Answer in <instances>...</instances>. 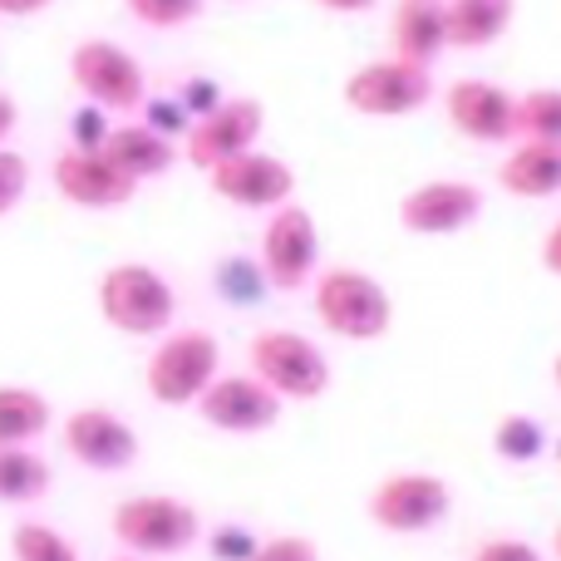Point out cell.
<instances>
[{
  "mask_svg": "<svg viewBox=\"0 0 561 561\" xmlns=\"http://www.w3.org/2000/svg\"><path fill=\"white\" fill-rule=\"evenodd\" d=\"M552 385H557V394H561V355L552 359Z\"/></svg>",
  "mask_w": 561,
  "mask_h": 561,
  "instance_id": "f35d334b",
  "label": "cell"
},
{
  "mask_svg": "<svg viewBox=\"0 0 561 561\" xmlns=\"http://www.w3.org/2000/svg\"><path fill=\"white\" fill-rule=\"evenodd\" d=\"M517 138L561 144V84H537L517 94Z\"/></svg>",
  "mask_w": 561,
  "mask_h": 561,
  "instance_id": "cb8c5ba5",
  "label": "cell"
},
{
  "mask_svg": "<svg viewBox=\"0 0 561 561\" xmlns=\"http://www.w3.org/2000/svg\"><path fill=\"white\" fill-rule=\"evenodd\" d=\"M444 114L454 134H463L478 148H513L517 144V94L497 79L463 75L444 89Z\"/></svg>",
  "mask_w": 561,
  "mask_h": 561,
  "instance_id": "30bf717a",
  "label": "cell"
},
{
  "mask_svg": "<svg viewBox=\"0 0 561 561\" xmlns=\"http://www.w3.org/2000/svg\"><path fill=\"white\" fill-rule=\"evenodd\" d=\"M10 561H84L79 547L49 523H15L10 533Z\"/></svg>",
  "mask_w": 561,
  "mask_h": 561,
  "instance_id": "484cf974",
  "label": "cell"
},
{
  "mask_svg": "<svg viewBox=\"0 0 561 561\" xmlns=\"http://www.w3.org/2000/svg\"><path fill=\"white\" fill-rule=\"evenodd\" d=\"M222 379V345L213 330L183 325L168 330L144 365V389L163 409H197V399Z\"/></svg>",
  "mask_w": 561,
  "mask_h": 561,
  "instance_id": "3957f363",
  "label": "cell"
},
{
  "mask_svg": "<svg viewBox=\"0 0 561 561\" xmlns=\"http://www.w3.org/2000/svg\"><path fill=\"white\" fill-rule=\"evenodd\" d=\"M468 561H542V552L527 537H483Z\"/></svg>",
  "mask_w": 561,
  "mask_h": 561,
  "instance_id": "d6a6232c",
  "label": "cell"
},
{
  "mask_svg": "<svg viewBox=\"0 0 561 561\" xmlns=\"http://www.w3.org/2000/svg\"><path fill=\"white\" fill-rule=\"evenodd\" d=\"M389 55L434 69L448 55V0H394V10H389Z\"/></svg>",
  "mask_w": 561,
  "mask_h": 561,
  "instance_id": "e0dca14e",
  "label": "cell"
},
{
  "mask_svg": "<svg viewBox=\"0 0 561 561\" xmlns=\"http://www.w3.org/2000/svg\"><path fill=\"white\" fill-rule=\"evenodd\" d=\"M340 99L359 118H409L434 104L438 84H434V69L385 55V59H365V65L350 69L345 84H340Z\"/></svg>",
  "mask_w": 561,
  "mask_h": 561,
  "instance_id": "8992f818",
  "label": "cell"
},
{
  "mask_svg": "<svg viewBox=\"0 0 561 561\" xmlns=\"http://www.w3.org/2000/svg\"><path fill=\"white\" fill-rule=\"evenodd\" d=\"M114 561H148V557H134V552H124V557H114Z\"/></svg>",
  "mask_w": 561,
  "mask_h": 561,
  "instance_id": "60d3db41",
  "label": "cell"
},
{
  "mask_svg": "<svg viewBox=\"0 0 561 561\" xmlns=\"http://www.w3.org/2000/svg\"><path fill=\"white\" fill-rule=\"evenodd\" d=\"M213 197H222L227 207H242V213H266L296 203V173H290L286 158L266 153V148H247V153L227 158L207 173Z\"/></svg>",
  "mask_w": 561,
  "mask_h": 561,
  "instance_id": "4fadbf2b",
  "label": "cell"
},
{
  "mask_svg": "<svg viewBox=\"0 0 561 561\" xmlns=\"http://www.w3.org/2000/svg\"><path fill=\"white\" fill-rule=\"evenodd\" d=\"M49 183L65 197L69 207H84V213H118L138 197V183L114 163L108 153H79V148H65V153L49 163Z\"/></svg>",
  "mask_w": 561,
  "mask_h": 561,
  "instance_id": "2e32d148",
  "label": "cell"
},
{
  "mask_svg": "<svg viewBox=\"0 0 561 561\" xmlns=\"http://www.w3.org/2000/svg\"><path fill=\"white\" fill-rule=\"evenodd\" d=\"M320 10H330V15H375L379 0H316Z\"/></svg>",
  "mask_w": 561,
  "mask_h": 561,
  "instance_id": "8d00e7d4",
  "label": "cell"
},
{
  "mask_svg": "<svg viewBox=\"0 0 561 561\" xmlns=\"http://www.w3.org/2000/svg\"><path fill=\"white\" fill-rule=\"evenodd\" d=\"M108 533H114V542L124 552L168 561L203 542V517H197L193 503H183L173 493H138V497H124L108 513Z\"/></svg>",
  "mask_w": 561,
  "mask_h": 561,
  "instance_id": "277c9868",
  "label": "cell"
},
{
  "mask_svg": "<svg viewBox=\"0 0 561 561\" xmlns=\"http://www.w3.org/2000/svg\"><path fill=\"white\" fill-rule=\"evenodd\" d=\"M173 94H178V104L193 114V124H197V118H207V114H217V108L227 104L222 79H213V75H187L183 84L173 89Z\"/></svg>",
  "mask_w": 561,
  "mask_h": 561,
  "instance_id": "4dcf8cb0",
  "label": "cell"
},
{
  "mask_svg": "<svg viewBox=\"0 0 561 561\" xmlns=\"http://www.w3.org/2000/svg\"><path fill=\"white\" fill-rule=\"evenodd\" d=\"M266 134V104L252 94H227V104L217 114L197 118L193 134L183 138V158L197 173H213L217 163L247 153V148H262Z\"/></svg>",
  "mask_w": 561,
  "mask_h": 561,
  "instance_id": "5bb4252c",
  "label": "cell"
},
{
  "mask_svg": "<svg viewBox=\"0 0 561 561\" xmlns=\"http://www.w3.org/2000/svg\"><path fill=\"white\" fill-rule=\"evenodd\" d=\"M69 84L84 94V104H99L108 114H138L148 99V75L138 55L104 35H89L69 49Z\"/></svg>",
  "mask_w": 561,
  "mask_h": 561,
  "instance_id": "52a82bcc",
  "label": "cell"
},
{
  "mask_svg": "<svg viewBox=\"0 0 561 561\" xmlns=\"http://www.w3.org/2000/svg\"><path fill=\"white\" fill-rule=\"evenodd\" d=\"M497 187L517 203H552L561 197V144L517 138L507 158L497 163Z\"/></svg>",
  "mask_w": 561,
  "mask_h": 561,
  "instance_id": "ac0fdd59",
  "label": "cell"
},
{
  "mask_svg": "<svg viewBox=\"0 0 561 561\" xmlns=\"http://www.w3.org/2000/svg\"><path fill=\"white\" fill-rule=\"evenodd\" d=\"M55 473L35 448H0V503L5 507H30L49 493Z\"/></svg>",
  "mask_w": 561,
  "mask_h": 561,
  "instance_id": "7402d4cb",
  "label": "cell"
},
{
  "mask_svg": "<svg viewBox=\"0 0 561 561\" xmlns=\"http://www.w3.org/2000/svg\"><path fill=\"white\" fill-rule=\"evenodd\" d=\"M55 409L30 385H0V448H35L49 434Z\"/></svg>",
  "mask_w": 561,
  "mask_h": 561,
  "instance_id": "44dd1931",
  "label": "cell"
},
{
  "mask_svg": "<svg viewBox=\"0 0 561 561\" xmlns=\"http://www.w3.org/2000/svg\"><path fill=\"white\" fill-rule=\"evenodd\" d=\"M280 409H286V399L272 394L252 369H247V375H222L203 399H197L203 424L217 428V434H227V438L272 434V428L280 424Z\"/></svg>",
  "mask_w": 561,
  "mask_h": 561,
  "instance_id": "9a60e30c",
  "label": "cell"
},
{
  "mask_svg": "<svg viewBox=\"0 0 561 561\" xmlns=\"http://www.w3.org/2000/svg\"><path fill=\"white\" fill-rule=\"evenodd\" d=\"M144 124L158 128L163 138H173V144H183V138L193 134V114L178 104V94H148L144 99Z\"/></svg>",
  "mask_w": 561,
  "mask_h": 561,
  "instance_id": "f1b7e54d",
  "label": "cell"
},
{
  "mask_svg": "<svg viewBox=\"0 0 561 561\" xmlns=\"http://www.w3.org/2000/svg\"><path fill=\"white\" fill-rule=\"evenodd\" d=\"M94 306L108 330L128 340H163L178 320V290L158 266L114 262L94 286Z\"/></svg>",
  "mask_w": 561,
  "mask_h": 561,
  "instance_id": "7a4b0ae2",
  "label": "cell"
},
{
  "mask_svg": "<svg viewBox=\"0 0 561 561\" xmlns=\"http://www.w3.org/2000/svg\"><path fill=\"white\" fill-rule=\"evenodd\" d=\"M310 310H316L320 330L345 340V345H375L394 325L389 286L359 266H325L310 286Z\"/></svg>",
  "mask_w": 561,
  "mask_h": 561,
  "instance_id": "6da1fadb",
  "label": "cell"
},
{
  "mask_svg": "<svg viewBox=\"0 0 561 561\" xmlns=\"http://www.w3.org/2000/svg\"><path fill=\"white\" fill-rule=\"evenodd\" d=\"M59 438H65V454L89 473H128L138 463V454H144L138 428L118 409L104 404H84L75 414H65Z\"/></svg>",
  "mask_w": 561,
  "mask_h": 561,
  "instance_id": "7c38bea8",
  "label": "cell"
},
{
  "mask_svg": "<svg viewBox=\"0 0 561 561\" xmlns=\"http://www.w3.org/2000/svg\"><path fill=\"white\" fill-rule=\"evenodd\" d=\"M266 272V286L276 296H296V290L316 286L320 276V227L316 213L300 203H286L266 217L262 227V252H256Z\"/></svg>",
  "mask_w": 561,
  "mask_h": 561,
  "instance_id": "9c48e42d",
  "label": "cell"
},
{
  "mask_svg": "<svg viewBox=\"0 0 561 561\" xmlns=\"http://www.w3.org/2000/svg\"><path fill=\"white\" fill-rule=\"evenodd\" d=\"M252 561H320V547L310 537H272Z\"/></svg>",
  "mask_w": 561,
  "mask_h": 561,
  "instance_id": "836d02e7",
  "label": "cell"
},
{
  "mask_svg": "<svg viewBox=\"0 0 561 561\" xmlns=\"http://www.w3.org/2000/svg\"><path fill=\"white\" fill-rule=\"evenodd\" d=\"M247 369H252L272 394L286 399V404H316V399H325L330 379H335L325 350L310 335L286 330V325L256 330V335L247 340Z\"/></svg>",
  "mask_w": 561,
  "mask_h": 561,
  "instance_id": "5b68a950",
  "label": "cell"
},
{
  "mask_svg": "<svg viewBox=\"0 0 561 561\" xmlns=\"http://www.w3.org/2000/svg\"><path fill=\"white\" fill-rule=\"evenodd\" d=\"M30 193V158L15 148H0V217H10Z\"/></svg>",
  "mask_w": 561,
  "mask_h": 561,
  "instance_id": "1f68e13d",
  "label": "cell"
},
{
  "mask_svg": "<svg viewBox=\"0 0 561 561\" xmlns=\"http://www.w3.org/2000/svg\"><path fill=\"white\" fill-rule=\"evenodd\" d=\"M552 557L561 561V523H557V533H552Z\"/></svg>",
  "mask_w": 561,
  "mask_h": 561,
  "instance_id": "ab89813d",
  "label": "cell"
},
{
  "mask_svg": "<svg viewBox=\"0 0 561 561\" xmlns=\"http://www.w3.org/2000/svg\"><path fill=\"white\" fill-rule=\"evenodd\" d=\"M552 448L547 438V424L533 414H503L493 424V454L513 468H527V463H542V454Z\"/></svg>",
  "mask_w": 561,
  "mask_h": 561,
  "instance_id": "603a6c76",
  "label": "cell"
},
{
  "mask_svg": "<svg viewBox=\"0 0 561 561\" xmlns=\"http://www.w3.org/2000/svg\"><path fill=\"white\" fill-rule=\"evenodd\" d=\"M448 513H454V488L438 473H424V468L389 473L365 497V517L389 537H424L434 527H444Z\"/></svg>",
  "mask_w": 561,
  "mask_h": 561,
  "instance_id": "ba28073f",
  "label": "cell"
},
{
  "mask_svg": "<svg viewBox=\"0 0 561 561\" xmlns=\"http://www.w3.org/2000/svg\"><path fill=\"white\" fill-rule=\"evenodd\" d=\"M256 552H262V537L242 523H222V527H213V537H207V557L213 561H252Z\"/></svg>",
  "mask_w": 561,
  "mask_h": 561,
  "instance_id": "f546056e",
  "label": "cell"
},
{
  "mask_svg": "<svg viewBox=\"0 0 561 561\" xmlns=\"http://www.w3.org/2000/svg\"><path fill=\"white\" fill-rule=\"evenodd\" d=\"M20 128V104L0 89V148H10V134Z\"/></svg>",
  "mask_w": 561,
  "mask_h": 561,
  "instance_id": "d590c367",
  "label": "cell"
},
{
  "mask_svg": "<svg viewBox=\"0 0 561 561\" xmlns=\"http://www.w3.org/2000/svg\"><path fill=\"white\" fill-rule=\"evenodd\" d=\"M213 286H217V296H222L227 306H237V310H247L252 300H262L266 290H272L256 256H227V262H217L213 266Z\"/></svg>",
  "mask_w": 561,
  "mask_h": 561,
  "instance_id": "d4e9b609",
  "label": "cell"
},
{
  "mask_svg": "<svg viewBox=\"0 0 561 561\" xmlns=\"http://www.w3.org/2000/svg\"><path fill=\"white\" fill-rule=\"evenodd\" d=\"M517 0H448V49H493L513 30Z\"/></svg>",
  "mask_w": 561,
  "mask_h": 561,
  "instance_id": "ffe728a7",
  "label": "cell"
},
{
  "mask_svg": "<svg viewBox=\"0 0 561 561\" xmlns=\"http://www.w3.org/2000/svg\"><path fill=\"white\" fill-rule=\"evenodd\" d=\"M124 10L144 30H183L193 20H203L207 0H124Z\"/></svg>",
  "mask_w": 561,
  "mask_h": 561,
  "instance_id": "4316f807",
  "label": "cell"
},
{
  "mask_svg": "<svg viewBox=\"0 0 561 561\" xmlns=\"http://www.w3.org/2000/svg\"><path fill=\"white\" fill-rule=\"evenodd\" d=\"M488 193L473 178H428L399 197V227L409 237H458L483 217Z\"/></svg>",
  "mask_w": 561,
  "mask_h": 561,
  "instance_id": "8fae6325",
  "label": "cell"
},
{
  "mask_svg": "<svg viewBox=\"0 0 561 561\" xmlns=\"http://www.w3.org/2000/svg\"><path fill=\"white\" fill-rule=\"evenodd\" d=\"M104 153L114 158V163L124 168V173L134 178L138 187H144V183H158V178L173 173L178 158H183V144L163 138L158 128H148L144 118H128V124H114V134H108Z\"/></svg>",
  "mask_w": 561,
  "mask_h": 561,
  "instance_id": "d6986e66",
  "label": "cell"
},
{
  "mask_svg": "<svg viewBox=\"0 0 561 561\" xmlns=\"http://www.w3.org/2000/svg\"><path fill=\"white\" fill-rule=\"evenodd\" d=\"M542 266H547V276H561V217L542 237Z\"/></svg>",
  "mask_w": 561,
  "mask_h": 561,
  "instance_id": "e575fe53",
  "label": "cell"
},
{
  "mask_svg": "<svg viewBox=\"0 0 561 561\" xmlns=\"http://www.w3.org/2000/svg\"><path fill=\"white\" fill-rule=\"evenodd\" d=\"M108 134H114V114L99 104H79L75 114H69V148H79V153H104Z\"/></svg>",
  "mask_w": 561,
  "mask_h": 561,
  "instance_id": "83f0119b",
  "label": "cell"
},
{
  "mask_svg": "<svg viewBox=\"0 0 561 561\" xmlns=\"http://www.w3.org/2000/svg\"><path fill=\"white\" fill-rule=\"evenodd\" d=\"M552 448H557V458H561V438H557V444H552Z\"/></svg>",
  "mask_w": 561,
  "mask_h": 561,
  "instance_id": "b9f144b4",
  "label": "cell"
},
{
  "mask_svg": "<svg viewBox=\"0 0 561 561\" xmlns=\"http://www.w3.org/2000/svg\"><path fill=\"white\" fill-rule=\"evenodd\" d=\"M55 0H0V15L10 20H30V15H45Z\"/></svg>",
  "mask_w": 561,
  "mask_h": 561,
  "instance_id": "74e56055",
  "label": "cell"
}]
</instances>
